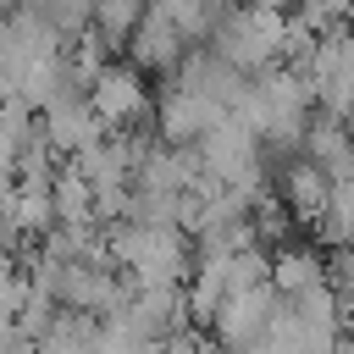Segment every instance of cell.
Segmentation results:
<instances>
[{"label": "cell", "instance_id": "3957f363", "mask_svg": "<svg viewBox=\"0 0 354 354\" xmlns=\"http://www.w3.org/2000/svg\"><path fill=\"white\" fill-rule=\"evenodd\" d=\"M277 310H282L277 282L238 288V293H227V299H221V310H216V321H210V337H216L227 354H249V348L266 337V326L277 321Z\"/></svg>", "mask_w": 354, "mask_h": 354}, {"label": "cell", "instance_id": "8992f818", "mask_svg": "<svg viewBox=\"0 0 354 354\" xmlns=\"http://www.w3.org/2000/svg\"><path fill=\"white\" fill-rule=\"evenodd\" d=\"M39 133L55 144L61 160H72V155H83L88 144H100L111 127H105L100 111L88 105V88H77V94H61V100H50V105L39 111Z\"/></svg>", "mask_w": 354, "mask_h": 354}, {"label": "cell", "instance_id": "9c48e42d", "mask_svg": "<svg viewBox=\"0 0 354 354\" xmlns=\"http://www.w3.org/2000/svg\"><path fill=\"white\" fill-rule=\"evenodd\" d=\"M326 271H332V260H326L321 249H304V243H282V249H271V282H277V293H282V299H293V293H310V288L332 282Z\"/></svg>", "mask_w": 354, "mask_h": 354}, {"label": "cell", "instance_id": "52a82bcc", "mask_svg": "<svg viewBox=\"0 0 354 354\" xmlns=\"http://www.w3.org/2000/svg\"><path fill=\"white\" fill-rule=\"evenodd\" d=\"M277 199L293 210L299 227H315L326 216V199H332V171L310 155H293L282 171H277Z\"/></svg>", "mask_w": 354, "mask_h": 354}, {"label": "cell", "instance_id": "5b68a950", "mask_svg": "<svg viewBox=\"0 0 354 354\" xmlns=\"http://www.w3.org/2000/svg\"><path fill=\"white\" fill-rule=\"evenodd\" d=\"M221 116H232L221 100H210V94H199V88H183V83H171L160 100H155V133L166 138V144H199Z\"/></svg>", "mask_w": 354, "mask_h": 354}, {"label": "cell", "instance_id": "7a4b0ae2", "mask_svg": "<svg viewBox=\"0 0 354 354\" xmlns=\"http://www.w3.org/2000/svg\"><path fill=\"white\" fill-rule=\"evenodd\" d=\"M293 39H299V28H293V11H288L282 0H243V6H232V11L216 22L210 50L227 55L238 72L254 77V72L288 61V55H293Z\"/></svg>", "mask_w": 354, "mask_h": 354}, {"label": "cell", "instance_id": "4fadbf2b", "mask_svg": "<svg viewBox=\"0 0 354 354\" xmlns=\"http://www.w3.org/2000/svg\"><path fill=\"white\" fill-rule=\"evenodd\" d=\"M11 188H17V171H6V166H0V210H6V199H11Z\"/></svg>", "mask_w": 354, "mask_h": 354}, {"label": "cell", "instance_id": "277c9868", "mask_svg": "<svg viewBox=\"0 0 354 354\" xmlns=\"http://www.w3.org/2000/svg\"><path fill=\"white\" fill-rule=\"evenodd\" d=\"M88 105L100 111V122H105L111 133H127L138 116L155 111V100H149V72L133 66V61H111V66L88 83Z\"/></svg>", "mask_w": 354, "mask_h": 354}, {"label": "cell", "instance_id": "30bf717a", "mask_svg": "<svg viewBox=\"0 0 354 354\" xmlns=\"http://www.w3.org/2000/svg\"><path fill=\"white\" fill-rule=\"evenodd\" d=\"M94 337H100V315L88 310H55V321L33 337L39 354H94Z\"/></svg>", "mask_w": 354, "mask_h": 354}, {"label": "cell", "instance_id": "8fae6325", "mask_svg": "<svg viewBox=\"0 0 354 354\" xmlns=\"http://www.w3.org/2000/svg\"><path fill=\"white\" fill-rule=\"evenodd\" d=\"M315 232L332 249H354V166L332 177V199H326V216L315 221Z\"/></svg>", "mask_w": 354, "mask_h": 354}, {"label": "cell", "instance_id": "7c38bea8", "mask_svg": "<svg viewBox=\"0 0 354 354\" xmlns=\"http://www.w3.org/2000/svg\"><path fill=\"white\" fill-rule=\"evenodd\" d=\"M221 343L210 337V326H183V332H171V337H160L155 343V354H216Z\"/></svg>", "mask_w": 354, "mask_h": 354}, {"label": "cell", "instance_id": "6da1fadb", "mask_svg": "<svg viewBox=\"0 0 354 354\" xmlns=\"http://www.w3.org/2000/svg\"><path fill=\"white\" fill-rule=\"evenodd\" d=\"M105 254L133 288H160V282H188L199 243L177 221L122 216V221H105Z\"/></svg>", "mask_w": 354, "mask_h": 354}, {"label": "cell", "instance_id": "ba28073f", "mask_svg": "<svg viewBox=\"0 0 354 354\" xmlns=\"http://www.w3.org/2000/svg\"><path fill=\"white\" fill-rule=\"evenodd\" d=\"M122 50H127V61H133V66H144L149 77H155V72H166V77H171V72H177V61H183L194 44H188V39H183V33H177V28L149 6V11L138 17V28L127 33V44H122Z\"/></svg>", "mask_w": 354, "mask_h": 354}]
</instances>
